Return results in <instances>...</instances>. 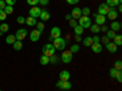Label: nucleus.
Instances as JSON below:
<instances>
[{"instance_id":"4c0bfd02","label":"nucleus","mask_w":122,"mask_h":91,"mask_svg":"<svg viewBox=\"0 0 122 91\" xmlns=\"http://www.w3.org/2000/svg\"><path fill=\"white\" fill-rule=\"evenodd\" d=\"M116 73H117V70H116L114 67L110 69V77H111V78H116Z\"/></svg>"},{"instance_id":"3c124183","label":"nucleus","mask_w":122,"mask_h":91,"mask_svg":"<svg viewBox=\"0 0 122 91\" xmlns=\"http://www.w3.org/2000/svg\"><path fill=\"white\" fill-rule=\"evenodd\" d=\"M65 18L67 19V21H70V19L72 18V17H71V15H66V16H65Z\"/></svg>"},{"instance_id":"79ce46f5","label":"nucleus","mask_w":122,"mask_h":91,"mask_svg":"<svg viewBox=\"0 0 122 91\" xmlns=\"http://www.w3.org/2000/svg\"><path fill=\"white\" fill-rule=\"evenodd\" d=\"M6 17H7V15L4 12V10H0V21H4Z\"/></svg>"},{"instance_id":"4468645a","label":"nucleus","mask_w":122,"mask_h":91,"mask_svg":"<svg viewBox=\"0 0 122 91\" xmlns=\"http://www.w3.org/2000/svg\"><path fill=\"white\" fill-rule=\"evenodd\" d=\"M106 16H107V18H110V19H111V21H115V19L118 17V12L116 11V9H111L110 11L107 12V15H106Z\"/></svg>"},{"instance_id":"603ef678","label":"nucleus","mask_w":122,"mask_h":91,"mask_svg":"<svg viewBox=\"0 0 122 91\" xmlns=\"http://www.w3.org/2000/svg\"><path fill=\"white\" fill-rule=\"evenodd\" d=\"M121 11H122V7H121V4H120L118 5V12H121Z\"/></svg>"},{"instance_id":"5701e85b","label":"nucleus","mask_w":122,"mask_h":91,"mask_svg":"<svg viewBox=\"0 0 122 91\" xmlns=\"http://www.w3.org/2000/svg\"><path fill=\"white\" fill-rule=\"evenodd\" d=\"M12 46H14V50H16V51H20V50L22 49V41L21 40H16V41L12 44Z\"/></svg>"},{"instance_id":"2eb2a0df","label":"nucleus","mask_w":122,"mask_h":91,"mask_svg":"<svg viewBox=\"0 0 122 91\" xmlns=\"http://www.w3.org/2000/svg\"><path fill=\"white\" fill-rule=\"evenodd\" d=\"M121 1L122 0H106V5L109 6V7H111V9H115V7H117L120 4H121Z\"/></svg>"},{"instance_id":"2f4dec72","label":"nucleus","mask_w":122,"mask_h":91,"mask_svg":"<svg viewBox=\"0 0 122 91\" xmlns=\"http://www.w3.org/2000/svg\"><path fill=\"white\" fill-rule=\"evenodd\" d=\"M59 62V58L55 56V55H53V56H50L49 57V63H54V64H56Z\"/></svg>"},{"instance_id":"9b49d317","label":"nucleus","mask_w":122,"mask_h":91,"mask_svg":"<svg viewBox=\"0 0 122 91\" xmlns=\"http://www.w3.org/2000/svg\"><path fill=\"white\" fill-rule=\"evenodd\" d=\"M94 17H95V23H97L98 26H103V24H105V22H106V17H105V16L97 14V15H94Z\"/></svg>"},{"instance_id":"72a5a7b5","label":"nucleus","mask_w":122,"mask_h":91,"mask_svg":"<svg viewBox=\"0 0 122 91\" xmlns=\"http://www.w3.org/2000/svg\"><path fill=\"white\" fill-rule=\"evenodd\" d=\"M17 23L18 24H25L26 23V18L23 16H18L17 17Z\"/></svg>"},{"instance_id":"473e14b6","label":"nucleus","mask_w":122,"mask_h":91,"mask_svg":"<svg viewBox=\"0 0 122 91\" xmlns=\"http://www.w3.org/2000/svg\"><path fill=\"white\" fill-rule=\"evenodd\" d=\"M114 66H115L114 68H115L116 70H121V69H122V62H121V59H117Z\"/></svg>"},{"instance_id":"423d86ee","label":"nucleus","mask_w":122,"mask_h":91,"mask_svg":"<svg viewBox=\"0 0 122 91\" xmlns=\"http://www.w3.org/2000/svg\"><path fill=\"white\" fill-rule=\"evenodd\" d=\"M15 38H16V40H21L22 41L25 38H27V29H25V28L17 29V32L15 34Z\"/></svg>"},{"instance_id":"f03ea898","label":"nucleus","mask_w":122,"mask_h":91,"mask_svg":"<svg viewBox=\"0 0 122 91\" xmlns=\"http://www.w3.org/2000/svg\"><path fill=\"white\" fill-rule=\"evenodd\" d=\"M55 47H54V45L53 44H45L44 46H43V55L44 56H48V57H50V56H53V55H55Z\"/></svg>"},{"instance_id":"09e8293b","label":"nucleus","mask_w":122,"mask_h":91,"mask_svg":"<svg viewBox=\"0 0 122 91\" xmlns=\"http://www.w3.org/2000/svg\"><path fill=\"white\" fill-rule=\"evenodd\" d=\"M92 39H93V43H100V38L99 36H93V38H92Z\"/></svg>"},{"instance_id":"ddd939ff","label":"nucleus","mask_w":122,"mask_h":91,"mask_svg":"<svg viewBox=\"0 0 122 91\" xmlns=\"http://www.w3.org/2000/svg\"><path fill=\"white\" fill-rule=\"evenodd\" d=\"M90 49L94 54H100L101 51H103V46L100 45V43H93L92 46H90Z\"/></svg>"},{"instance_id":"de8ad7c7","label":"nucleus","mask_w":122,"mask_h":91,"mask_svg":"<svg viewBox=\"0 0 122 91\" xmlns=\"http://www.w3.org/2000/svg\"><path fill=\"white\" fill-rule=\"evenodd\" d=\"M39 4H42L43 6H45V5L49 4V0H39Z\"/></svg>"},{"instance_id":"1a4fd4ad","label":"nucleus","mask_w":122,"mask_h":91,"mask_svg":"<svg viewBox=\"0 0 122 91\" xmlns=\"http://www.w3.org/2000/svg\"><path fill=\"white\" fill-rule=\"evenodd\" d=\"M40 12H42V10H40V7L33 6L32 9L29 10V16H30V17H34V18H37V17H39Z\"/></svg>"},{"instance_id":"c85d7f7f","label":"nucleus","mask_w":122,"mask_h":91,"mask_svg":"<svg viewBox=\"0 0 122 91\" xmlns=\"http://www.w3.org/2000/svg\"><path fill=\"white\" fill-rule=\"evenodd\" d=\"M106 36H107L109 39H114V38L116 36V32H114V30L109 29L107 32H106Z\"/></svg>"},{"instance_id":"cd10ccee","label":"nucleus","mask_w":122,"mask_h":91,"mask_svg":"<svg viewBox=\"0 0 122 91\" xmlns=\"http://www.w3.org/2000/svg\"><path fill=\"white\" fill-rule=\"evenodd\" d=\"M4 12H5L6 15H11V14L14 12V7L10 6V5H6L5 9H4Z\"/></svg>"},{"instance_id":"58836bf2","label":"nucleus","mask_w":122,"mask_h":91,"mask_svg":"<svg viewBox=\"0 0 122 91\" xmlns=\"http://www.w3.org/2000/svg\"><path fill=\"white\" fill-rule=\"evenodd\" d=\"M68 22H70V27H72V28L77 26V19H75V18H71Z\"/></svg>"},{"instance_id":"a18cd8bd","label":"nucleus","mask_w":122,"mask_h":91,"mask_svg":"<svg viewBox=\"0 0 122 91\" xmlns=\"http://www.w3.org/2000/svg\"><path fill=\"white\" fill-rule=\"evenodd\" d=\"M67 1V4H70V5H75V4H77L79 0H66Z\"/></svg>"},{"instance_id":"8fccbe9b","label":"nucleus","mask_w":122,"mask_h":91,"mask_svg":"<svg viewBox=\"0 0 122 91\" xmlns=\"http://www.w3.org/2000/svg\"><path fill=\"white\" fill-rule=\"evenodd\" d=\"M75 39H76V41H82V35H76Z\"/></svg>"},{"instance_id":"e433bc0d","label":"nucleus","mask_w":122,"mask_h":91,"mask_svg":"<svg viewBox=\"0 0 122 91\" xmlns=\"http://www.w3.org/2000/svg\"><path fill=\"white\" fill-rule=\"evenodd\" d=\"M36 26H37V29L39 30L40 33H42V32H43V29H44V24H43V22H38Z\"/></svg>"},{"instance_id":"ea45409f","label":"nucleus","mask_w":122,"mask_h":91,"mask_svg":"<svg viewBox=\"0 0 122 91\" xmlns=\"http://www.w3.org/2000/svg\"><path fill=\"white\" fill-rule=\"evenodd\" d=\"M116 79H117L118 83L122 82V73H121V70H117V73H116Z\"/></svg>"},{"instance_id":"864d4df0","label":"nucleus","mask_w":122,"mask_h":91,"mask_svg":"<svg viewBox=\"0 0 122 91\" xmlns=\"http://www.w3.org/2000/svg\"><path fill=\"white\" fill-rule=\"evenodd\" d=\"M0 91H1V90H0Z\"/></svg>"},{"instance_id":"49530a36","label":"nucleus","mask_w":122,"mask_h":91,"mask_svg":"<svg viewBox=\"0 0 122 91\" xmlns=\"http://www.w3.org/2000/svg\"><path fill=\"white\" fill-rule=\"evenodd\" d=\"M5 6H6L5 1H4V0H0V10H4V9H5Z\"/></svg>"},{"instance_id":"a19ab883","label":"nucleus","mask_w":122,"mask_h":91,"mask_svg":"<svg viewBox=\"0 0 122 91\" xmlns=\"http://www.w3.org/2000/svg\"><path fill=\"white\" fill-rule=\"evenodd\" d=\"M4 1H5V4H6V5L14 6V5L16 4V1H17V0H4Z\"/></svg>"},{"instance_id":"0eeeda50","label":"nucleus","mask_w":122,"mask_h":91,"mask_svg":"<svg viewBox=\"0 0 122 91\" xmlns=\"http://www.w3.org/2000/svg\"><path fill=\"white\" fill-rule=\"evenodd\" d=\"M110 10H111V7H109L106 4H100L99 7H98V14L99 15H103V16H106Z\"/></svg>"},{"instance_id":"f704fd0d","label":"nucleus","mask_w":122,"mask_h":91,"mask_svg":"<svg viewBox=\"0 0 122 91\" xmlns=\"http://www.w3.org/2000/svg\"><path fill=\"white\" fill-rule=\"evenodd\" d=\"M90 14V9L89 7H83L82 9V16H88Z\"/></svg>"},{"instance_id":"7c9ffc66","label":"nucleus","mask_w":122,"mask_h":91,"mask_svg":"<svg viewBox=\"0 0 122 91\" xmlns=\"http://www.w3.org/2000/svg\"><path fill=\"white\" fill-rule=\"evenodd\" d=\"M70 51L72 52V54H75V52H78V51H79V45H78V44H73L72 46H71Z\"/></svg>"},{"instance_id":"bb28decb","label":"nucleus","mask_w":122,"mask_h":91,"mask_svg":"<svg viewBox=\"0 0 122 91\" xmlns=\"http://www.w3.org/2000/svg\"><path fill=\"white\" fill-rule=\"evenodd\" d=\"M40 64H43V66H46V64H49V57L48 56H40Z\"/></svg>"},{"instance_id":"dca6fc26","label":"nucleus","mask_w":122,"mask_h":91,"mask_svg":"<svg viewBox=\"0 0 122 91\" xmlns=\"http://www.w3.org/2000/svg\"><path fill=\"white\" fill-rule=\"evenodd\" d=\"M70 77H71V74H70L68 70H62V72L59 74L60 80H62V82H67V80L70 79Z\"/></svg>"},{"instance_id":"393cba45","label":"nucleus","mask_w":122,"mask_h":91,"mask_svg":"<svg viewBox=\"0 0 122 91\" xmlns=\"http://www.w3.org/2000/svg\"><path fill=\"white\" fill-rule=\"evenodd\" d=\"M90 30H92V33H94V34H97V33H99L100 32V26H98L97 23H94V24H90Z\"/></svg>"},{"instance_id":"4be33fe9","label":"nucleus","mask_w":122,"mask_h":91,"mask_svg":"<svg viewBox=\"0 0 122 91\" xmlns=\"http://www.w3.org/2000/svg\"><path fill=\"white\" fill-rule=\"evenodd\" d=\"M82 41H83L84 46H92V44H93V39H92V36H86L84 39H82Z\"/></svg>"},{"instance_id":"6e6552de","label":"nucleus","mask_w":122,"mask_h":91,"mask_svg":"<svg viewBox=\"0 0 122 91\" xmlns=\"http://www.w3.org/2000/svg\"><path fill=\"white\" fill-rule=\"evenodd\" d=\"M50 36H51L53 39L60 38L61 36V29L59 27H53L51 30H50Z\"/></svg>"},{"instance_id":"f257e3e1","label":"nucleus","mask_w":122,"mask_h":91,"mask_svg":"<svg viewBox=\"0 0 122 91\" xmlns=\"http://www.w3.org/2000/svg\"><path fill=\"white\" fill-rule=\"evenodd\" d=\"M53 45H54V47H55V50H59V51H64V50L66 49V40L65 39H62V38H56V39H54L53 40Z\"/></svg>"},{"instance_id":"f8f14e48","label":"nucleus","mask_w":122,"mask_h":91,"mask_svg":"<svg viewBox=\"0 0 122 91\" xmlns=\"http://www.w3.org/2000/svg\"><path fill=\"white\" fill-rule=\"evenodd\" d=\"M81 16H82V9L79 7H75L72 11H71V17L75 18V19H78Z\"/></svg>"},{"instance_id":"37998d69","label":"nucleus","mask_w":122,"mask_h":91,"mask_svg":"<svg viewBox=\"0 0 122 91\" xmlns=\"http://www.w3.org/2000/svg\"><path fill=\"white\" fill-rule=\"evenodd\" d=\"M100 40H101V41H103V43H104L105 45H106L107 43H110V39H109V38H107L106 35H105V36H103V38H101Z\"/></svg>"},{"instance_id":"7ed1b4c3","label":"nucleus","mask_w":122,"mask_h":91,"mask_svg":"<svg viewBox=\"0 0 122 91\" xmlns=\"http://www.w3.org/2000/svg\"><path fill=\"white\" fill-rule=\"evenodd\" d=\"M92 24V21H90V18L88 16H81L78 18V26H81L83 29L84 28H89Z\"/></svg>"},{"instance_id":"39448f33","label":"nucleus","mask_w":122,"mask_h":91,"mask_svg":"<svg viewBox=\"0 0 122 91\" xmlns=\"http://www.w3.org/2000/svg\"><path fill=\"white\" fill-rule=\"evenodd\" d=\"M56 87H59V89H61V90H71V87H72V84H71L68 80H67V82L59 80V82L56 83Z\"/></svg>"},{"instance_id":"c9c22d12","label":"nucleus","mask_w":122,"mask_h":91,"mask_svg":"<svg viewBox=\"0 0 122 91\" xmlns=\"http://www.w3.org/2000/svg\"><path fill=\"white\" fill-rule=\"evenodd\" d=\"M27 4L30 6H37V4H39V0H27Z\"/></svg>"},{"instance_id":"20e7f679","label":"nucleus","mask_w":122,"mask_h":91,"mask_svg":"<svg viewBox=\"0 0 122 91\" xmlns=\"http://www.w3.org/2000/svg\"><path fill=\"white\" fill-rule=\"evenodd\" d=\"M72 55H73V54L71 52L70 50H66V51L64 50L62 54H61V61H62L64 63H70L71 61H72V57H73Z\"/></svg>"},{"instance_id":"9d476101","label":"nucleus","mask_w":122,"mask_h":91,"mask_svg":"<svg viewBox=\"0 0 122 91\" xmlns=\"http://www.w3.org/2000/svg\"><path fill=\"white\" fill-rule=\"evenodd\" d=\"M40 33L38 29H34V30H32V32H30V34H29V39L32 40V41H38L39 40V38H40Z\"/></svg>"},{"instance_id":"a211bd4d","label":"nucleus","mask_w":122,"mask_h":91,"mask_svg":"<svg viewBox=\"0 0 122 91\" xmlns=\"http://www.w3.org/2000/svg\"><path fill=\"white\" fill-rule=\"evenodd\" d=\"M39 17H40L42 21H48V19L50 18V14L46 11V10H42V12H40Z\"/></svg>"},{"instance_id":"aec40b11","label":"nucleus","mask_w":122,"mask_h":91,"mask_svg":"<svg viewBox=\"0 0 122 91\" xmlns=\"http://www.w3.org/2000/svg\"><path fill=\"white\" fill-rule=\"evenodd\" d=\"M26 23L29 26V27H34L36 24H37V18H34V17H27V19H26Z\"/></svg>"},{"instance_id":"b1692460","label":"nucleus","mask_w":122,"mask_h":91,"mask_svg":"<svg viewBox=\"0 0 122 91\" xmlns=\"http://www.w3.org/2000/svg\"><path fill=\"white\" fill-rule=\"evenodd\" d=\"M5 41H6V44H10V45H12V44H14V43L16 41V38H15V35L10 34V35H7V36H6Z\"/></svg>"},{"instance_id":"f3484780","label":"nucleus","mask_w":122,"mask_h":91,"mask_svg":"<svg viewBox=\"0 0 122 91\" xmlns=\"http://www.w3.org/2000/svg\"><path fill=\"white\" fill-rule=\"evenodd\" d=\"M105 46H106V49H107V51L111 52V54H115V52L117 51V47H118V46H116L114 43H107Z\"/></svg>"},{"instance_id":"a878e982","label":"nucleus","mask_w":122,"mask_h":91,"mask_svg":"<svg viewBox=\"0 0 122 91\" xmlns=\"http://www.w3.org/2000/svg\"><path fill=\"white\" fill-rule=\"evenodd\" d=\"M73 30H75V35H82L83 34V28L82 27H81V26H76V27H73Z\"/></svg>"},{"instance_id":"c756f323","label":"nucleus","mask_w":122,"mask_h":91,"mask_svg":"<svg viewBox=\"0 0 122 91\" xmlns=\"http://www.w3.org/2000/svg\"><path fill=\"white\" fill-rule=\"evenodd\" d=\"M9 28H10V27H9V24H6V23H3L1 26H0V32H1V33L4 34V33H6L7 30H9Z\"/></svg>"},{"instance_id":"c03bdc74","label":"nucleus","mask_w":122,"mask_h":91,"mask_svg":"<svg viewBox=\"0 0 122 91\" xmlns=\"http://www.w3.org/2000/svg\"><path fill=\"white\" fill-rule=\"evenodd\" d=\"M107 30H109V27H106L105 24H103V26L100 27V32H104V33H106Z\"/></svg>"},{"instance_id":"6ab92c4d","label":"nucleus","mask_w":122,"mask_h":91,"mask_svg":"<svg viewBox=\"0 0 122 91\" xmlns=\"http://www.w3.org/2000/svg\"><path fill=\"white\" fill-rule=\"evenodd\" d=\"M110 29L114 30V32H118V30H121V23H118L116 21H112V23H111V26H110Z\"/></svg>"},{"instance_id":"412c9836","label":"nucleus","mask_w":122,"mask_h":91,"mask_svg":"<svg viewBox=\"0 0 122 91\" xmlns=\"http://www.w3.org/2000/svg\"><path fill=\"white\" fill-rule=\"evenodd\" d=\"M114 44L116 46H121L122 45V35L121 34H116V36L114 38Z\"/></svg>"}]
</instances>
